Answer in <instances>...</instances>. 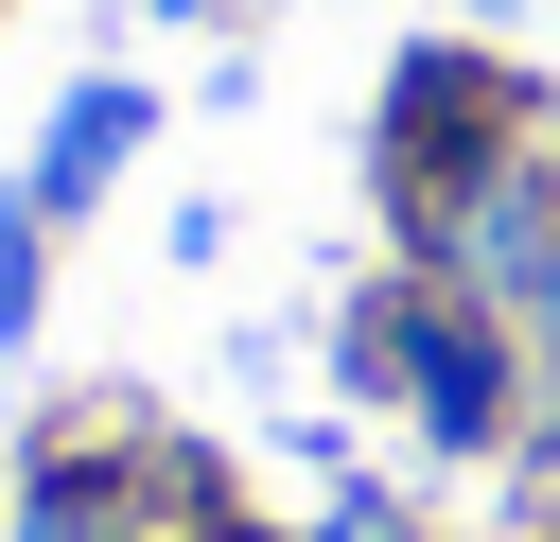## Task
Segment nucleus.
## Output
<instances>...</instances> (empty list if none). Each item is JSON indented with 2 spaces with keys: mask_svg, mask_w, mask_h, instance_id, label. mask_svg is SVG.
Instances as JSON below:
<instances>
[{
  "mask_svg": "<svg viewBox=\"0 0 560 542\" xmlns=\"http://www.w3.org/2000/svg\"><path fill=\"white\" fill-rule=\"evenodd\" d=\"M490 402H508V367H490L472 332H420V420H438V437H490Z\"/></svg>",
  "mask_w": 560,
  "mask_h": 542,
  "instance_id": "f03ea898",
  "label": "nucleus"
},
{
  "mask_svg": "<svg viewBox=\"0 0 560 542\" xmlns=\"http://www.w3.org/2000/svg\"><path fill=\"white\" fill-rule=\"evenodd\" d=\"M35 315V210H0V332Z\"/></svg>",
  "mask_w": 560,
  "mask_h": 542,
  "instance_id": "7ed1b4c3",
  "label": "nucleus"
},
{
  "mask_svg": "<svg viewBox=\"0 0 560 542\" xmlns=\"http://www.w3.org/2000/svg\"><path fill=\"white\" fill-rule=\"evenodd\" d=\"M122 140H140V87H88V105L52 122V157H35V210H88V192L122 175Z\"/></svg>",
  "mask_w": 560,
  "mask_h": 542,
  "instance_id": "f257e3e1",
  "label": "nucleus"
}]
</instances>
